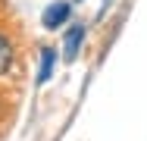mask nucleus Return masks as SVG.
Listing matches in <instances>:
<instances>
[{"instance_id":"obj_2","label":"nucleus","mask_w":147,"mask_h":141,"mask_svg":"<svg viewBox=\"0 0 147 141\" xmlns=\"http://www.w3.org/2000/svg\"><path fill=\"white\" fill-rule=\"evenodd\" d=\"M82 41H85V25H72L66 31V38H63V56L66 60H75L78 56V47H82Z\"/></svg>"},{"instance_id":"obj_3","label":"nucleus","mask_w":147,"mask_h":141,"mask_svg":"<svg viewBox=\"0 0 147 141\" xmlns=\"http://www.w3.org/2000/svg\"><path fill=\"white\" fill-rule=\"evenodd\" d=\"M53 63H57V50L53 47H44L41 50V72H38V85H44L53 75Z\"/></svg>"},{"instance_id":"obj_4","label":"nucleus","mask_w":147,"mask_h":141,"mask_svg":"<svg viewBox=\"0 0 147 141\" xmlns=\"http://www.w3.org/2000/svg\"><path fill=\"white\" fill-rule=\"evenodd\" d=\"M9 66H13V44H9V38L0 35V75L9 72Z\"/></svg>"},{"instance_id":"obj_1","label":"nucleus","mask_w":147,"mask_h":141,"mask_svg":"<svg viewBox=\"0 0 147 141\" xmlns=\"http://www.w3.org/2000/svg\"><path fill=\"white\" fill-rule=\"evenodd\" d=\"M69 13H72V9H69V3H66V0L50 3V6L44 9V28H50V31H53V28H59L66 19H69Z\"/></svg>"}]
</instances>
